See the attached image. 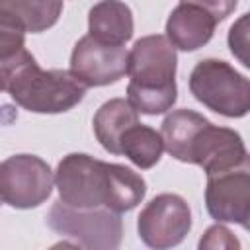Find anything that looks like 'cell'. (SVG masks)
<instances>
[{"instance_id":"1","label":"cell","mask_w":250,"mask_h":250,"mask_svg":"<svg viewBox=\"0 0 250 250\" xmlns=\"http://www.w3.org/2000/svg\"><path fill=\"white\" fill-rule=\"evenodd\" d=\"M55 186L59 199L76 209L107 207L115 213H127L146 195V182L141 174L84 152L62 156L55 170Z\"/></svg>"},{"instance_id":"2","label":"cell","mask_w":250,"mask_h":250,"mask_svg":"<svg viewBox=\"0 0 250 250\" xmlns=\"http://www.w3.org/2000/svg\"><path fill=\"white\" fill-rule=\"evenodd\" d=\"M86 88L70 70H43L25 47L0 61V92L33 113H64L84 100Z\"/></svg>"},{"instance_id":"3","label":"cell","mask_w":250,"mask_h":250,"mask_svg":"<svg viewBox=\"0 0 250 250\" xmlns=\"http://www.w3.org/2000/svg\"><path fill=\"white\" fill-rule=\"evenodd\" d=\"M178 55L166 35H145L127 57V102L145 115H160L178 100Z\"/></svg>"},{"instance_id":"4","label":"cell","mask_w":250,"mask_h":250,"mask_svg":"<svg viewBox=\"0 0 250 250\" xmlns=\"http://www.w3.org/2000/svg\"><path fill=\"white\" fill-rule=\"evenodd\" d=\"M189 92L207 109L225 117L238 119L250 111V80L227 61H199L189 74Z\"/></svg>"},{"instance_id":"5","label":"cell","mask_w":250,"mask_h":250,"mask_svg":"<svg viewBox=\"0 0 250 250\" xmlns=\"http://www.w3.org/2000/svg\"><path fill=\"white\" fill-rule=\"evenodd\" d=\"M47 225L57 234L72 238L78 246L94 250H113L121 244L123 236L119 213L107 207L76 209L61 199L51 205Z\"/></svg>"},{"instance_id":"6","label":"cell","mask_w":250,"mask_h":250,"mask_svg":"<svg viewBox=\"0 0 250 250\" xmlns=\"http://www.w3.org/2000/svg\"><path fill=\"white\" fill-rule=\"evenodd\" d=\"M51 166L35 154H14L0 164V199L14 209H33L53 191Z\"/></svg>"},{"instance_id":"7","label":"cell","mask_w":250,"mask_h":250,"mask_svg":"<svg viewBox=\"0 0 250 250\" xmlns=\"http://www.w3.org/2000/svg\"><path fill=\"white\" fill-rule=\"evenodd\" d=\"M139 238L156 250L178 246L191 230V209L178 193L152 197L137 217Z\"/></svg>"},{"instance_id":"8","label":"cell","mask_w":250,"mask_h":250,"mask_svg":"<svg viewBox=\"0 0 250 250\" xmlns=\"http://www.w3.org/2000/svg\"><path fill=\"white\" fill-rule=\"evenodd\" d=\"M186 162L201 166L209 176L248 166V152L238 131L213 125L207 119L193 135L186 152Z\"/></svg>"},{"instance_id":"9","label":"cell","mask_w":250,"mask_h":250,"mask_svg":"<svg viewBox=\"0 0 250 250\" xmlns=\"http://www.w3.org/2000/svg\"><path fill=\"white\" fill-rule=\"evenodd\" d=\"M205 207L217 223H236L248 229L250 221V168H232L207 176Z\"/></svg>"},{"instance_id":"10","label":"cell","mask_w":250,"mask_h":250,"mask_svg":"<svg viewBox=\"0 0 250 250\" xmlns=\"http://www.w3.org/2000/svg\"><path fill=\"white\" fill-rule=\"evenodd\" d=\"M127 57L123 45H105L84 35L70 53V72L88 88L115 84L127 74Z\"/></svg>"},{"instance_id":"11","label":"cell","mask_w":250,"mask_h":250,"mask_svg":"<svg viewBox=\"0 0 250 250\" xmlns=\"http://www.w3.org/2000/svg\"><path fill=\"white\" fill-rule=\"evenodd\" d=\"M217 21L203 8L180 2L166 20V39L180 51H197L207 45L215 33Z\"/></svg>"},{"instance_id":"12","label":"cell","mask_w":250,"mask_h":250,"mask_svg":"<svg viewBox=\"0 0 250 250\" xmlns=\"http://www.w3.org/2000/svg\"><path fill=\"white\" fill-rule=\"evenodd\" d=\"M133 29V12L121 0H100L88 12V35L100 43L125 45Z\"/></svg>"},{"instance_id":"13","label":"cell","mask_w":250,"mask_h":250,"mask_svg":"<svg viewBox=\"0 0 250 250\" xmlns=\"http://www.w3.org/2000/svg\"><path fill=\"white\" fill-rule=\"evenodd\" d=\"M62 14V0H0V21L25 33L53 27Z\"/></svg>"},{"instance_id":"14","label":"cell","mask_w":250,"mask_h":250,"mask_svg":"<svg viewBox=\"0 0 250 250\" xmlns=\"http://www.w3.org/2000/svg\"><path fill=\"white\" fill-rule=\"evenodd\" d=\"M139 123V111L123 98H113L104 102L94 113V135L100 145L111 152L119 154V139L131 127Z\"/></svg>"},{"instance_id":"15","label":"cell","mask_w":250,"mask_h":250,"mask_svg":"<svg viewBox=\"0 0 250 250\" xmlns=\"http://www.w3.org/2000/svg\"><path fill=\"white\" fill-rule=\"evenodd\" d=\"M162 152V135L156 129L143 125L141 121L131 125L119 139V154L127 156L141 170H148L154 164H158Z\"/></svg>"},{"instance_id":"16","label":"cell","mask_w":250,"mask_h":250,"mask_svg":"<svg viewBox=\"0 0 250 250\" xmlns=\"http://www.w3.org/2000/svg\"><path fill=\"white\" fill-rule=\"evenodd\" d=\"M207 121V117H203L201 113L193 111V109H174L170 111L160 127V135H162V143L164 148L168 150V154L180 162H186V152L188 146L193 139V135L197 133V129Z\"/></svg>"},{"instance_id":"17","label":"cell","mask_w":250,"mask_h":250,"mask_svg":"<svg viewBox=\"0 0 250 250\" xmlns=\"http://www.w3.org/2000/svg\"><path fill=\"white\" fill-rule=\"evenodd\" d=\"M199 248H240V242L236 240V236L223 225H213L205 230L203 238L199 240Z\"/></svg>"},{"instance_id":"18","label":"cell","mask_w":250,"mask_h":250,"mask_svg":"<svg viewBox=\"0 0 250 250\" xmlns=\"http://www.w3.org/2000/svg\"><path fill=\"white\" fill-rule=\"evenodd\" d=\"M25 47V31L0 21V59H8Z\"/></svg>"},{"instance_id":"19","label":"cell","mask_w":250,"mask_h":250,"mask_svg":"<svg viewBox=\"0 0 250 250\" xmlns=\"http://www.w3.org/2000/svg\"><path fill=\"white\" fill-rule=\"evenodd\" d=\"M246 21H248V14H242V18L236 23H232V27L229 31V47H230L232 55H236L244 66L250 64L246 61V55H244V49H246Z\"/></svg>"},{"instance_id":"20","label":"cell","mask_w":250,"mask_h":250,"mask_svg":"<svg viewBox=\"0 0 250 250\" xmlns=\"http://www.w3.org/2000/svg\"><path fill=\"white\" fill-rule=\"evenodd\" d=\"M180 2L195 4V6L203 8L205 12H209L215 18L217 23H221L223 20H227L234 12V8L238 4V0H180Z\"/></svg>"},{"instance_id":"21","label":"cell","mask_w":250,"mask_h":250,"mask_svg":"<svg viewBox=\"0 0 250 250\" xmlns=\"http://www.w3.org/2000/svg\"><path fill=\"white\" fill-rule=\"evenodd\" d=\"M0 205H2V199H0Z\"/></svg>"}]
</instances>
